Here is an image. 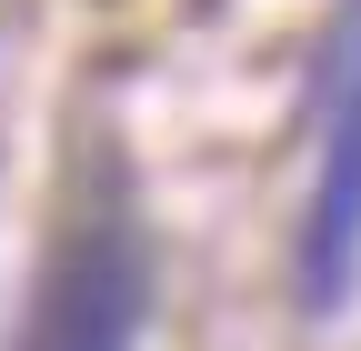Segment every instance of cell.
Instances as JSON below:
<instances>
[{
    "mask_svg": "<svg viewBox=\"0 0 361 351\" xmlns=\"http://www.w3.org/2000/svg\"><path fill=\"white\" fill-rule=\"evenodd\" d=\"M141 321H151V231L130 211L121 161H90L30 271L20 351H141Z\"/></svg>",
    "mask_w": 361,
    "mask_h": 351,
    "instance_id": "obj_1",
    "label": "cell"
},
{
    "mask_svg": "<svg viewBox=\"0 0 361 351\" xmlns=\"http://www.w3.org/2000/svg\"><path fill=\"white\" fill-rule=\"evenodd\" d=\"M361 291V0L331 11L311 80V191L291 221V312L341 321Z\"/></svg>",
    "mask_w": 361,
    "mask_h": 351,
    "instance_id": "obj_2",
    "label": "cell"
}]
</instances>
